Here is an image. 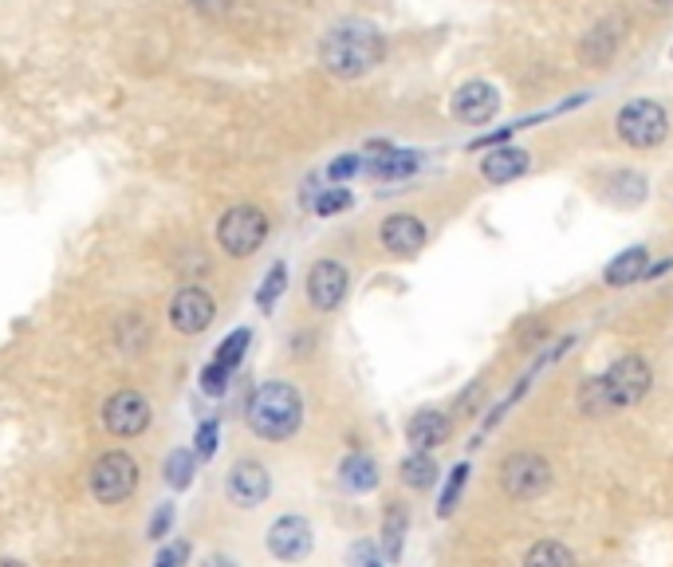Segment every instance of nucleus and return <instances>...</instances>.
<instances>
[{"instance_id": "1", "label": "nucleus", "mask_w": 673, "mask_h": 567, "mask_svg": "<svg viewBox=\"0 0 673 567\" xmlns=\"http://www.w3.org/2000/svg\"><path fill=\"white\" fill-rule=\"evenodd\" d=\"M653 387V370L642 355H622L610 363L602 375H595L579 394V406L587 414H607V410H631L638 406Z\"/></svg>"}, {"instance_id": "2", "label": "nucleus", "mask_w": 673, "mask_h": 567, "mask_svg": "<svg viewBox=\"0 0 673 567\" xmlns=\"http://www.w3.org/2000/svg\"><path fill=\"white\" fill-rule=\"evenodd\" d=\"M386 55V40H382L379 28H370V24H339L323 36L319 43V63H323L327 72L335 75V79H358V75L374 72Z\"/></svg>"}, {"instance_id": "3", "label": "nucleus", "mask_w": 673, "mask_h": 567, "mask_svg": "<svg viewBox=\"0 0 673 567\" xmlns=\"http://www.w3.org/2000/svg\"><path fill=\"white\" fill-rule=\"evenodd\" d=\"M249 430L264 441H288L300 426H304V399L292 382H264L249 399Z\"/></svg>"}, {"instance_id": "4", "label": "nucleus", "mask_w": 673, "mask_h": 567, "mask_svg": "<svg viewBox=\"0 0 673 567\" xmlns=\"http://www.w3.org/2000/svg\"><path fill=\"white\" fill-rule=\"evenodd\" d=\"M268 232H272V220L256 205H232L217 220V244H221L225 256H237V261L253 256L268 241Z\"/></svg>"}, {"instance_id": "5", "label": "nucleus", "mask_w": 673, "mask_h": 567, "mask_svg": "<svg viewBox=\"0 0 673 567\" xmlns=\"http://www.w3.org/2000/svg\"><path fill=\"white\" fill-rule=\"evenodd\" d=\"M614 130H619V138L626 147L653 150V147H662L665 135H670V115H665V106L653 103V99H631V103L619 111V118H614Z\"/></svg>"}, {"instance_id": "6", "label": "nucleus", "mask_w": 673, "mask_h": 567, "mask_svg": "<svg viewBox=\"0 0 673 567\" xmlns=\"http://www.w3.org/2000/svg\"><path fill=\"white\" fill-rule=\"evenodd\" d=\"M138 489V462L127 450H106L91 465V493L99 504H123Z\"/></svg>"}, {"instance_id": "7", "label": "nucleus", "mask_w": 673, "mask_h": 567, "mask_svg": "<svg viewBox=\"0 0 673 567\" xmlns=\"http://www.w3.org/2000/svg\"><path fill=\"white\" fill-rule=\"evenodd\" d=\"M500 484L512 501H536V496L547 493L551 484V465L539 457V453H512L500 465Z\"/></svg>"}, {"instance_id": "8", "label": "nucleus", "mask_w": 673, "mask_h": 567, "mask_svg": "<svg viewBox=\"0 0 673 567\" xmlns=\"http://www.w3.org/2000/svg\"><path fill=\"white\" fill-rule=\"evenodd\" d=\"M103 426L111 438H138V433H147L150 426V402L147 394H138V390H115L111 399L103 402Z\"/></svg>"}, {"instance_id": "9", "label": "nucleus", "mask_w": 673, "mask_h": 567, "mask_svg": "<svg viewBox=\"0 0 673 567\" xmlns=\"http://www.w3.org/2000/svg\"><path fill=\"white\" fill-rule=\"evenodd\" d=\"M213 319H217V300H213L205 288H198V284L181 288V292L169 300V324H174V331H181V336H201Z\"/></svg>"}, {"instance_id": "10", "label": "nucleus", "mask_w": 673, "mask_h": 567, "mask_svg": "<svg viewBox=\"0 0 673 567\" xmlns=\"http://www.w3.org/2000/svg\"><path fill=\"white\" fill-rule=\"evenodd\" d=\"M351 288V273L339 261H316L307 268V300L316 312H335L343 300H347Z\"/></svg>"}, {"instance_id": "11", "label": "nucleus", "mask_w": 673, "mask_h": 567, "mask_svg": "<svg viewBox=\"0 0 673 567\" xmlns=\"http://www.w3.org/2000/svg\"><path fill=\"white\" fill-rule=\"evenodd\" d=\"M449 111H453V118H461V123H469V126L493 123L496 111H500V91H496L493 84H484V79H469V84H461L453 91Z\"/></svg>"}, {"instance_id": "12", "label": "nucleus", "mask_w": 673, "mask_h": 567, "mask_svg": "<svg viewBox=\"0 0 673 567\" xmlns=\"http://www.w3.org/2000/svg\"><path fill=\"white\" fill-rule=\"evenodd\" d=\"M379 241L386 252H394L402 261H410V256H418V252L426 249L430 229H426V220L414 217V213H390V217L382 220Z\"/></svg>"}, {"instance_id": "13", "label": "nucleus", "mask_w": 673, "mask_h": 567, "mask_svg": "<svg viewBox=\"0 0 673 567\" xmlns=\"http://www.w3.org/2000/svg\"><path fill=\"white\" fill-rule=\"evenodd\" d=\"M312 544H316V536H312V525H307L304 516H280L272 528H268V552L276 559H284V564H300V559L312 556Z\"/></svg>"}, {"instance_id": "14", "label": "nucleus", "mask_w": 673, "mask_h": 567, "mask_svg": "<svg viewBox=\"0 0 673 567\" xmlns=\"http://www.w3.org/2000/svg\"><path fill=\"white\" fill-rule=\"evenodd\" d=\"M225 489H229V501L237 508H256V504H264L268 493H272V477H268V469L261 462L244 457V462H237L229 469V484Z\"/></svg>"}, {"instance_id": "15", "label": "nucleus", "mask_w": 673, "mask_h": 567, "mask_svg": "<svg viewBox=\"0 0 673 567\" xmlns=\"http://www.w3.org/2000/svg\"><path fill=\"white\" fill-rule=\"evenodd\" d=\"M528 166H532V154L520 147H493L484 150L481 158V178L488 181V186H508V181L524 178Z\"/></svg>"}, {"instance_id": "16", "label": "nucleus", "mask_w": 673, "mask_h": 567, "mask_svg": "<svg viewBox=\"0 0 673 567\" xmlns=\"http://www.w3.org/2000/svg\"><path fill=\"white\" fill-rule=\"evenodd\" d=\"M418 169H421L418 150L386 147V150L367 154V169H363V174H370V178H379V181H402V178H410V174H418Z\"/></svg>"}, {"instance_id": "17", "label": "nucleus", "mask_w": 673, "mask_h": 567, "mask_svg": "<svg viewBox=\"0 0 673 567\" xmlns=\"http://www.w3.org/2000/svg\"><path fill=\"white\" fill-rule=\"evenodd\" d=\"M453 433V421L449 414H442V410H418L410 418V426H406V438H410L414 450H437V445H445Z\"/></svg>"}, {"instance_id": "18", "label": "nucleus", "mask_w": 673, "mask_h": 567, "mask_svg": "<svg viewBox=\"0 0 673 567\" xmlns=\"http://www.w3.org/2000/svg\"><path fill=\"white\" fill-rule=\"evenodd\" d=\"M646 268H650V249L646 244H631V249H622L602 268V280H607V288H631V284L646 280Z\"/></svg>"}, {"instance_id": "19", "label": "nucleus", "mask_w": 673, "mask_h": 567, "mask_svg": "<svg viewBox=\"0 0 673 567\" xmlns=\"http://www.w3.org/2000/svg\"><path fill=\"white\" fill-rule=\"evenodd\" d=\"M614 48H619V32L610 28V21L595 24V28L587 32V40L579 43V52H583V60H587L591 67H602V63L614 55Z\"/></svg>"}, {"instance_id": "20", "label": "nucleus", "mask_w": 673, "mask_h": 567, "mask_svg": "<svg viewBox=\"0 0 673 567\" xmlns=\"http://www.w3.org/2000/svg\"><path fill=\"white\" fill-rule=\"evenodd\" d=\"M607 193L614 205H638V201H646V178L634 169H614L607 181Z\"/></svg>"}, {"instance_id": "21", "label": "nucleus", "mask_w": 673, "mask_h": 567, "mask_svg": "<svg viewBox=\"0 0 673 567\" xmlns=\"http://www.w3.org/2000/svg\"><path fill=\"white\" fill-rule=\"evenodd\" d=\"M343 484L355 489V493H370V489H379V465L370 462L367 453H351L347 462H343Z\"/></svg>"}, {"instance_id": "22", "label": "nucleus", "mask_w": 673, "mask_h": 567, "mask_svg": "<svg viewBox=\"0 0 673 567\" xmlns=\"http://www.w3.org/2000/svg\"><path fill=\"white\" fill-rule=\"evenodd\" d=\"M398 472L410 489H433V484H437V462H433L426 450H414L410 457L398 465Z\"/></svg>"}, {"instance_id": "23", "label": "nucleus", "mask_w": 673, "mask_h": 567, "mask_svg": "<svg viewBox=\"0 0 673 567\" xmlns=\"http://www.w3.org/2000/svg\"><path fill=\"white\" fill-rule=\"evenodd\" d=\"M524 567H575V556L559 540H539V544L528 547Z\"/></svg>"}, {"instance_id": "24", "label": "nucleus", "mask_w": 673, "mask_h": 567, "mask_svg": "<svg viewBox=\"0 0 673 567\" xmlns=\"http://www.w3.org/2000/svg\"><path fill=\"white\" fill-rule=\"evenodd\" d=\"M402 540H406V508H402V504H390L386 516H382V552H386L390 559H398Z\"/></svg>"}, {"instance_id": "25", "label": "nucleus", "mask_w": 673, "mask_h": 567, "mask_svg": "<svg viewBox=\"0 0 673 567\" xmlns=\"http://www.w3.org/2000/svg\"><path fill=\"white\" fill-rule=\"evenodd\" d=\"M193 477H198V453H190V450H174L166 457V481H169V489H190L193 484Z\"/></svg>"}, {"instance_id": "26", "label": "nucleus", "mask_w": 673, "mask_h": 567, "mask_svg": "<svg viewBox=\"0 0 673 567\" xmlns=\"http://www.w3.org/2000/svg\"><path fill=\"white\" fill-rule=\"evenodd\" d=\"M249 343H253V331H249V327H237V331H229V336L221 339V346H217L213 363H221V367L237 370V367H241L244 351H249Z\"/></svg>"}, {"instance_id": "27", "label": "nucleus", "mask_w": 673, "mask_h": 567, "mask_svg": "<svg viewBox=\"0 0 673 567\" xmlns=\"http://www.w3.org/2000/svg\"><path fill=\"white\" fill-rule=\"evenodd\" d=\"M284 288H288V264L276 261L272 268H268V276H264L261 292H256V304H261V312H272L276 300L284 295Z\"/></svg>"}, {"instance_id": "28", "label": "nucleus", "mask_w": 673, "mask_h": 567, "mask_svg": "<svg viewBox=\"0 0 673 567\" xmlns=\"http://www.w3.org/2000/svg\"><path fill=\"white\" fill-rule=\"evenodd\" d=\"M355 205V193L347 186H331V189H319V198H312V210L319 217H335V213L351 210Z\"/></svg>"}, {"instance_id": "29", "label": "nucleus", "mask_w": 673, "mask_h": 567, "mask_svg": "<svg viewBox=\"0 0 673 567\" xmlns=\"http://www.w3.org/2000/svg\"><path fill=\"white\" fill-rule=\"evenodd\" d=\"M536 118H539V115L520 118V123H508V126H500V130H488V135H477L473 142H469V150H473V154H481V150L505 147L508 138H516V130H524V126H532V123H536Z\"/></svg>"}, {"instance_id": "30", "label": "nucleus", "mask_w": 673, "mask_h": 567, "mask_svg": "<svg viewBox=\"0 0 673 567\" xmlns=\"http://www.w3.org/2000/svg\"><path fill=\"white\" fill-rule=\"evenodd\" d=\"M217 441H221V426H217V418H205L198 426V433H193V453H198L201 462H209L213 453H217Z\"/></svg>"}, {"instance_id": "31", "label": "nucleus", "mask_w": 673, "mask_h": 567, "mask_svg": "<svg viewBox=\"0 0 673 567\" xmlns=\"http://www.w3.org/2000/svg\"><path fill=\"white\" fill-rule=\"evenodd\" d=\"M367 169V154H339L331 166H327V178L335 181V186H343V181H351L355 174H363Z\"/></svg>"}, {"instance_id": "32", "label": "nucleus", "mask_w": 673, "mask_h": 567, "mask_svg": "<svg viewBox=\"0 0 673 567\" xmlns=\"http://www.w3.org/2000/svg\"><path fill=\"white\" fill-rule=\"evenodd\" d=\"M465 481H469V465H457V469H453V477H449V484H445L442 504H437V516H449L453 508H457V501H461Z\"/></svg>"}, {"instance_id": "33", "label": "nucleus", "mask_w": 673, "mask_h": 567, "mask_svg": "<svg viewBox=\"0 0 673 567\" xmlns=\"http://www.w3.org/2000/svg\"><path fill=\"white\" fill-rule=\"evenodd\" d=\"M229 367H221V363H209V367L201 370V390L209 394V399H221L225 390H229Z\"/></svg>"}, {"instance_id": "34", "label": "nucleus", "mask_w": 673, "mask_h": 567, "mask_svg": "<svg viewBox=\"0 0 673 567\" xmlns=\"http://www.w3.org/2000/svg\"><path fill=\"white\" fill-rule=\"evenodd\" d=\"M169 525H174V504H158V513L150 520V540H162L169 532Z\"/></svg>"}, {"instance_id": "35", "label": "nucleus", "mask_w": 673, "mask_h": 567, "mask_svg": "<svg viewBox=\"0 0 673 567\" xmlns=\"http://www.w3.org/2000/svg\"><path fill=\"white\" fill-rule=\"evenodd\" d=\"M186 556H190V544H174V547H166L158 559H154V567H178Z\"/></svg>"}, {"instance_id": "36", "label": "nucleus", "mask_w": 673, "mask_h": 567, "mask_svg": "<svg viewBox=\"0 0 673 567\" xmlns=\"http://www.w3.org/2000/svg\"><path fill=\"white\" fill-rule=\"evenodd\" d=\"M201 567H237V564H232L229 556H205L201 559Z\"/></svg>"}, {"instance_id": "37", "label": "nucleus", "mask_w": 673, "mask_h": 567, "mask_svg": "<svg viewBox=\"0 0 673 567\" xmlns=\"http://www.w3.org/2000/svg\"><path fill=\"white\" fill-rule=\"evenodd\" d=\"M0 567H28V564H21V559H0Z\"/></svg>"}, {"instance_id": "38", "label": "nucleus", "mask_w": 673, "mask_h": 567, "mask_svg": "<svg viewBox=\"0 0 673 567\" xmlns=\"http://www.w3.org/2000/svg\"><path fill=\"white\" fill-rule=\"evenodd\" d=\"M653 4H665V0H653Z\"/></svg>"}]
</instances>
